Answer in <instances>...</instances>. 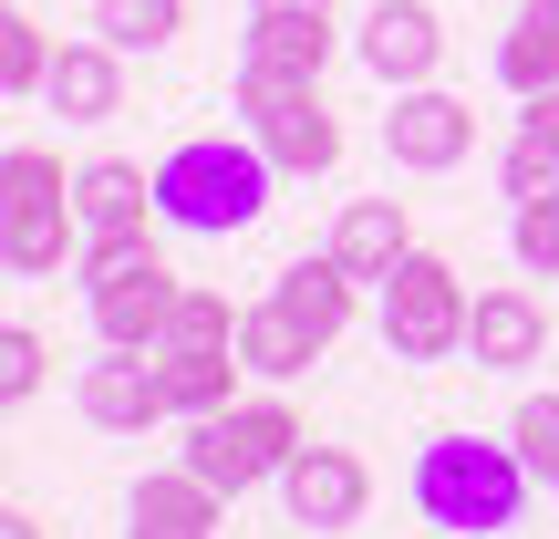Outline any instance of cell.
<instances>
[{
  "label": "cell",
  "instance_id": "1",
  "mask_svg": "<svg viewBox=\"0 0 559 539\" xmlns=\"http://www.w3.org/2000/svg\"><path fill=\"white\" fill-rule=\"evenodd\" d=\"M270 145L260 136H187L156 156V219L187 229V239H239L270 208Z\"/></svg>",
  "mask_w": 559,
  "mask_h": 539
},
{
  "label": "cell",
  "instance_id": "2",
  "mask_svg": "<svg viewBox=\"0 0 559 539\" xmlns=\"http://www.w3.org/2000/svg\"><path fill=\"white\" fill-rule=\"evenodd\" d=\"M519 499H528V457L519 446L436 436L415 457V508H425V529H445V539H498L519 519Z\"/></svg>",
  "mask_w": 559,
  "mask_h": 539
},
{
  "label": "cell",
  "instance_id": "3",
  "mask_svg": "<svg viewBox=\"0 0 559 539\" xmlns=\"http://www.w3.org/2000/svg\"><path fill=\"white\" fill-rule=\"evenodd\" d=\"M62 249H83V208L52 145H11L0 156V260L11 280H52Z\"/></svg>",
  "mask_w": 559,
  "mask_h": 539
},
{
  "label": "cell",
  "instance_id": "4",
  "mask_svg": "<svg viewBox=\"0 0 559 539\" xmlns=\"http://www.w3.org/2000/svg\"><path fill=\"white\" fill-rule=\"evenodd\" d=\"M187 280L156 260V239H115V249H83V301H94V332L115 353H156L166 321H177Z\"/></svg>",
  "mask_w": 559,
  "mask_h": 539
},
{
  "label": "cell",
  "instance_id": "5",
  "mask_svg": "<svg viewBox=\"0 0 559 539\" xmlns=\"http://www.w3.org/2000/svg\"><path fill=\"white\" fill-rule=\"evenodd\" d=\"M239 115H249V136L270 145L280 177H321V166L342 156V125H332V104H321V73H280V62L239 52Z\"/></svg>",
  "mask_w": 559,
  "mask_h": 539
},
{
  "label": "cell",
  "instance_id": "6",
  "mask_svg": "<svg viewBox=\"0 0 559 539\" xmlns=\"http://www.w3.org/2000/svg\"><path fill=\"white\" fill-rule=\"evenodd\" d=\"M300 415L290 405H218V415H187V457L177 467H198L218 499H249L260 478H280V467L300 457Z\"/></svg>",
  "mask_w": 559,
  "mask_h": 539
},
{
  "label": "cell",
  "instance_id": "7",
  "mask_svg": "<svg viewBox=\"0 0 559 539\" xmlns=\"http://www.w3.org/2000/svg\"><path fill=\"white\" fill-rule=\"evenodd\" d=\"M466 321H477V301H466L456 260L404 249L394 280H383V353L394 363H445V353H466Z\"/></svg>",
  "mask_w": 559,
  "mask_h": 539
},
{
  "label": "cell",
  "instance_id": "8",
  "mask_svg": "<svg viewBox=\"0 0 559 539\" xmlns=\"http://www.w3.org/2000/svg\"><path fill=\"white\" fill-rule=\"evenodd\" d=\"M477 145V115H466L456 94H436V83H404L394 115H383V156L415 166V177H445V166Z\"/></svg>",
  "mask_w": 559,
  "mask_h": 539
},
{
  "label": "cell",
  "instance_id": "9",
  "mask_svg": "<svg viewBox=\"0 0 559 539\" xmlns=\"http://www.w3.org/2000/svg\"><path fill=\"white\" fill-rule=\"evenodd\" d=\"M280 499H290V529H353L362 499H373V467L353 446H300L280 467Z\"/></svg>",
  "mask_w": 559,
  "mask_h": 539
},
{
  "label": "cell",
  "instance_id": "10",
  "mask_svg": "<svg viewBox=\"0 0 559 539\" xmlns=\"http://www.w3.org/2000/svg\"><path fill=\"white\" fill-rule=\"evenodd\" d=\"M73 405L104 436H145V425L166 415V374H156V353H115V342H104V363H83Z\"/></svg>",
  "mask_w": 559,
  "mask_h": 539
},
{
  "label": "cell",
  "instance_id": "11",
  "mask_svg": "<svg viewBox=\"0 0 559 539\" xmlns=\"http://www.w3.org/2000/svg\"><path fill=\"white\" fill-rule=\"evenodd\" d=\"M353 52H362V73H373V83H394V94H404V83H425L445 62V21L425 11V0H383V11L353 32Z\"/></svg>",
  "mask_w": 559,
  "mask_h": 539
},
{
  "label": "cell",
  "instance_id": "12",
  "mask_svg": "<svg viewBox=\"0 0 559 539\" xmlns=\"http://www.w3.org/2000/svg\"><path fill=\"white\" fill-rule=\"evenodd\" d=\"M73 208H83V249L145 239V219H156V177L124 166V156H94V166H73Z\"/></svg>",
  "mask_w": 559,
  "mask_h": 539
},
{
  "label": "cell",
  "instance_id": "13",
  "mask_svg": "<svg viewBox=\"0 0 559 539\" xmlns=\"http://www.w3.org/2000/svg\"><path fill=\"white\" fill-rule=\"evenodd\" d=\"M124 539H218V488H207L198 467L135 478V499H124Z\"/></svg>",
  "mask_w": 559,
  "mask_h": 539
},
{
  "label": "cell",
  "instance_id": "14",
  "mask_svg": "<svg viewBox=\"0 0 559 539\" xmlns=\"http://www.w3.org/2000/svg\"><path fill=\"white\" fill-rule=\"evenodd\" d=\"M41 104H52V115L62 125H104V115H115V104H124V62H115V42H62V52H52V83H41Z\"/></svg>",
  "mask_w": 559,
  "mask_h": 539
},
{
  "label": "cell",
  "instance_id": "15",
  "mask_svg": "<svg viewBox=\"0 0 559 539\" xmlns=\"http://www.w3.org/2000/svg\"><path fill=\"white\" fill-rule=\"evenodd\" d=\"M539 342H549V312L528 291H477V321H466L477 374H519V363H539Z\"/></svg>",
  "mask_w": 559,
  "mask_h": 539
},
{
  "label": "cell",
  "instance_id": "16",
  "mask_svg": "<svg viewBox=\"0 0 559 539\" xmlns=\"http://www.w3.org/2000/svg\"><path fill=\"white\" fill-rule=\"evenodd\" d=\"M270 301H280V312H290L300 332L321 342V353H332V342L353 332V270H342L332 249H321V260H290V270H280V291H270Z\"/></svg>",
  "mask_w": 559,
  "mask_h": 539
},
{
  "label": "cell",
  "instance_id": "17",
  "mask_svg": "<svg viewBox=\"0 0 559 539\" xmlns=\"http://www.w3.org/2000/svg\"><path fill=\"white\" fill-rule=\"evenodd\" d=\"M415 249V229H404V198H353L332 229V260L353 280H394V260Z\"/></svg>",
  "mask_w": 559,
  "mask_h": 539
},
{
  "label": "cell",
  "instance_id": "18",
  "mask_svg": "<svg viewBox=\"0 0 559 539\" xmlns=\"http://www.w3.org/2000/svg\"><path fill=\"white\" fill-rule=\"evenodd\" d=\"M239 342H166L156 353V374H166V415H218L228 405V384L249 374V363H228Z\"/></svg>",
  "mask_w": 559,
  "mask_h": 539
},
{
  "label": "cell",
  "instance_id": "19",
  "mask_svg": "<svg viewBox=\"0 0 559 539\" xmlns=\"http://www.w3.org/2000/svg\"><path fill=\"white\" fill-rule=\"evenodd\" d=\"M498 83H508L519 104L559 83V0H519V32L498 42Z\"/></svg>",
  "mask_w": 559,
  "mask_h": 539
},
{
  "label": "cell",
  "instance_id": "20",
  "mask_svg": "<svg viewBox=\"0 0 559 539\" xmlns=\"http://www.w3.org/2000/svg\"><path fill=\"white\" fill-rule=\"evenodd\" d=\"M249 62L321 73V62H332V11H249Z\"/></svg>",
  "mask_w": 559,
  "mask_h": 539
},
{
  "label": "cell",
  "instance_id": "21",
  "mask_svg": "<svg viewBox=\"0 0 559 539\" xmlns=\"http://www.w3.org/2000/svg\"><path fill=\"white\" fill-rule=\"evenodd\" d=\"M311 353H321V342L300 332V321L280 312V301H260V312H239V363H249L260 384H290V374H311Z\"/></svg>",
  "mask_w": 559,
  "mask_h": 539
},
{
  "label": "cell",
  "instance_id": "22",
  "mask_svg": "<svg viewBox=\"0 0 559 539\" xmlns=\"http://www.w3.org/2000/svg\"><path fill=\"white\" fill-rule=\"evenodd\" d=\"M498 177H508V198H559V115H549V104H528V115H519Z\"/></svg>",
  "mask_w": 559,
  "mask_h": 539
},
{
  "label": "cell",
  "instance_id": "23",
  "mask_svg": "<svg viewBox=\"0 0 559 539\" xmlns=\"http://www.w3.org/2000/svg\"><path fill=\"white\" fill-rule=\"evenodd\" d=\"M94 32L115 52H156V42L187 32V0H94Z\"/></svg>",
  "mask_w": 559,
  "mask_h": 539
},
{
  "label": "cell",
  "instance_id": "24",
  "mask_svg": "<svg viewBox=\"0 0 559 539\" xmlns=\"http://www.w3.org/2000/svg\"><path fill=\"white\" fill-rule=\"evenodd\" d=\"M41 83H52V42L32 11H11L0 21V94H41Z\"/></svg>",
  "mask_w": 559,
  "mask_h": 539
},
{
  "label": "cell",
  "instance_id": "25",
  "mask_svg": "<svg viewBox=\"0 0 559 539\" xmlns=\"http://www.w3.org/2000/svg\"><path fill=\"white\" fill-rule=\"evenodd\" d=\"M508 446L528 457V478H549V488H559V395H528L519 415H508Z\"/></svg>",
  "mask_w": 559,
  "mask_h": 539
},
{
  "label": "cell",
  "instance_id": "26",
  "mask_svg": "<svg viewBox=\"0 0 559 539\" xmlns=\"http://www.w3.org/2000/svg\"><path fill=\"white\" fill-rule=\"evenodd\" d=\"M528 280H559V198H519V229H508Z\"/></svg>",
  "mask_w": 559,
  "mask_h": 539
},
{
  "label": "cell",
  "instance_id": "27",
  "mask_svg": "<svg viewBox=\"0 0 559 539\" xmlns=\"http://www.w3.org/2000/svg\"><path fill=\"white\" fill-rule=\"evenodd\" d=\"M41 374H52V342L32 332V321H11V332H0V395H41Z\"/></svg>",
  "mask_w": 559,
  "mask_h": 539
},
{
  "label": "cell",
  "instance_id": "28",
  "mask_svg": "<svg viewBox=\"0 0 559 539\" xmlns=\"http://www.w3.org/2000/svg\"><path fill=\"white\" fill-rule=\"evenodd\" d=\"M166 342H239V312H228L218 291H177V321H166ZM156 342V353H166Z\"/></svg>",
  "mask_w": 559,
  "mask_h": 539
},
{
  "label": "cell",
  "instance_id": "29",
  "mask_svg": "<svg viewBox=\"0 0 559 539\" xmlns=\"http://www.w3.org/2000/svg\"><path fill=\"white\" fill-rule=\"evenodd\" d=\"M0 539H41V519H32V508H11V519H0Z\"/></svg>",
  "mask_w": 559,
  "mask_h": 539
},
{
  "label": "cell",
  "instance_id": "30",
  "mask_svg": "<svg viewBox=\"0 0 559 539\" xmlns=\"http://www.w3.org/2000/svg\"><path fill=\"white\" fill-rule=\"evenodd\" d=\"M249 11H332V0H249Z\"/></svg>",
  "mask_w": 559,
  "mask_h": 539
},
{
  "label": "cell",
  "instance_id": "31",
  "mask_svg": "<svg viewBox=\"0 0 559 539\" xmlns=\"http://www.w3.org/2000/svg\"><path fill=\"white\" fill-rule=\"evenodd\" d=\"M528 104H549V115H559V83H549V94H528Z\"/></svg>",
  "mask_w": 559,
  "mask_h": 539
}]
</instances>
